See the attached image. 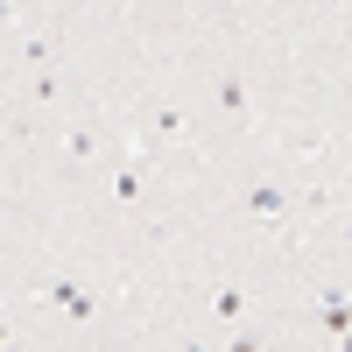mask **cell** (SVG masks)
<instances>
[{
    "label": "cell",
    "mask_w": 352,
    "mask_h": 352,
    "mask_svg": "<svg viewBox=\"0 0 352 352\" xmlns=\"http://www.w3.org/2000/svg\"><path fill=\"white\" fill-rule=\"evenodd\" d=\"M127 141H134V148H148V155H197L184 106H141L134 120H127Z\"/></svg>",
    "instance_id": "1"
},
{
    "label": "cell",
    "mask_w": 352,
    "mask_h": 352,
    "mask_svg": "<svg viewBox=\"0 0 352 352\" xmlns=\"http://www.w3.org/2000/svg\"><path fill=\"white\" fill-rule=\"evenodd\" d=\"M240 212H247V226H268V232L296 226V190H289V176H254L240 190Z\"/></svg>",
    "instance_id": "2"
},
{
    "label": "cell",
    "mask_w": 352,
    "mask_h": 352,
    "mask_svg": "<svg viewBox=\"0 0 352 352\" xmlns=\"http://www.w3.org/2000/svg\"><path fill=\"white\" fill-rule=\"evenodd\" d=\"M43 303L64 317V324H99V310H106V289L99 282H85V275H56L43 289Z\"/></svg>",
    "instance_id": "3"
},
{
    "label": "cell",
    "mask_w": 352,
    "mask_h": 352,
    "mask_svg": "<svg viewBox=\"0 0 352 352\" xmlns=\"http://www.w3.org/2000/svg\"><path fill=\"white\" fill-rule=\"evenodd\" d=\"M148 176H155V155H148V148H134V141H127V155H120V162L106 169V197L120 204V212H134V204L148 197Z\"/></svg>",
    "instance_id": "4"
},
{
    "label": "cell",
    "mask_w": 352,
    "mask_h": 352,
    "mask_svg": "<svg viewBox=\"0 0 352 352\" xmlns=\"http://www.w3.org/2000/svg\"><path fill=\"white\" fill-rule=\"evenodd\" d=\"M212 99H219V113H226V127H254V92H247L240 64H219V71H212Z\"/></svg>",
    "instance_id": "5"
},
{
    "label": "cell",
    "mask_w": 352,
    "mask_h": 352,
    "mask_svg": "<svg viewBox=\"0 0 352 352\" xmlns=\"http://www.w3.org/2000/svg\"><path fill=\"white\" fill-rule=\"evenodd\" d=\"M56 148H64L78 169H92V162L106 155V127H92V120H71L64 134H56Z\"/></svg>",
    "instance_id": "6"
},
{
    "label": "cell",
    "mask_w": 352,
    "mask_h": 352,
    "mask_svg": "<svg viewBox=\"0 0 352 352\" xmlns=\"http://www.w3.org/2000/svg\"><path fill=\"white\" fill-rule=\"evenodd\" d=\"M331 212H338V184H331V176H310V184L296 190V219L317 226V219H331Z\"/></svg>",
    "instance_id": "7"
},
{
    "label": "cell",
    "mask_w": 352,
    "mask_h": 352,
    "mask_svg": "<svg viewBox=\"0 0 352 352\" xmlns=\"http://www.w3.org/2000/svg\"><path fill=\"white\" fill-rule=\"evenodd\" d=\"M212 317L240 331L247 317H254V289H240V282H219V289H212Z\"/></svg>",
    "instance_id": "8"
},
{
    "label": "cell",
    "mask_w": 352,
    "mask_h": 352,
    "mask_svg": "<svg viewBox=\"0 0 352 352\" xmlns=\"http://www.w3.org/2000/svg\"><path fill=\"white\" fill-rule=\"evenodd\" d=\"M14 64L21 71H56V43L43 36V28H28V36L14 28Z\"/></svg>",
    "instance_id": "9"
},
{
    "label": "cell",
    "mask_w": 352,
    "mask_h": 352,
    "mask_svg": "<svg viewBox=\"0 0 352 352\" xmlns=\"http://www.w3.org/2000/svg\"><path fill=\"white\" fill-rule=\"evenodd\" d=\"M289 148H296V162H324V134H296Z\"/></svg>",
    "instance_id": "10"
},
{
    "label": "cell",
    "mask_w": 352,
    "mask_h": 352,
    "mask_svg": "<svg viewBox=\"0 0 352 352\" xmlns=\"http://www.w3.org/2000/svg\"><path fill=\"white\" fill-rule=\"evenodd\" d=\"M226 352H268V338H261V331H247V324H240V331L226 338Z\"/></svg>",
    "instance_id": "11"
},
{
    "label": "cell",
    "mask_w": 352,
    "mask_h": 352,
    "mask_svg": "<svg viewBox=\"0 0 352 352\" xmlns=\"http://www.w3.org/2000/svg\"><path fill=\"white\" fill-rule=\"evenodd\" d=\"M0 352H28V345H21V338H8V345H0Z\"/></svg>",
    "instance_id": "12"
},
{
    "label": "cell",
    "mask_w": 352,
    "mask_h": 352,
    "mask_svg": "<svg viewBox=\"0 0 352 352\" xmlns=\"http://www.w3.org/2000/svg\"><path fill=\"white\" fill-rule=\"evenodd\" d=\"M176 352H212V345H176Z\"/></svg>",
    "instance_id": "13"
}]
</instances>
